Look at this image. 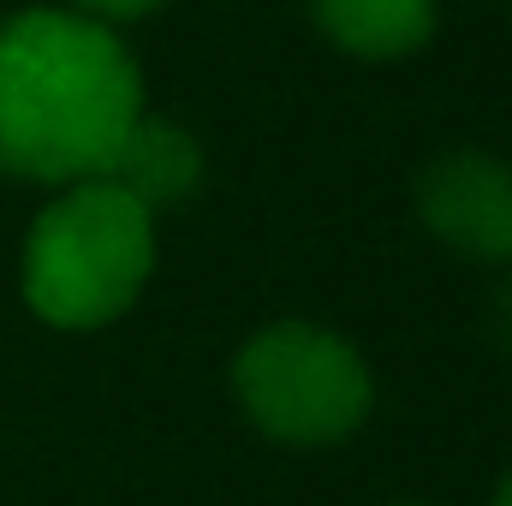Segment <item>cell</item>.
I'll list each match as a JSON object with an SVG mask.
<instances>
[{
  "label": "cell",
  "instance_id": "6da1fadb",
  "mask_svg": "<svg viewBox=\"0 0 512 506\" xmlns=\"http://www.w3.org/2000/svg\"><path fill=\"white\" fill-rule=\"evenodd\" d=\"M143 114V72L114 24L72 6L0 18V173L30 185L96 179Z\"/></svg>",
  "mask_w": 512,
  "mask_h": 506
},
{
  "label": "cell",
  "instance_id": "7a4b0ae2",
  "mask_svg": "<svg viewBox=\"0 0 512 506\" xmlns=\"http://www.w3.org/2000/svg\"><path fill=\"white\" fill-rule=\"evenodd\" d=\"M155 268V215L108 179H72L30 221L18 256L24 304L66 334L126 316Z\"/></svg>",
  "mask_w": 512,
  "mask_h": 506
},
{
  "label": "cell",
  "instance_id": "3957f363",
  "mask_svg": "<svg viewBox=\"0 0 512 506\" xmlns=\"http://www.w3.org/2000/svg\"><path fill=\"white\" fill-rule=\"evenodd\" d=\"M233 399L280 447H334L364 429L376 381L352 340L322 322H268L233 358Z\"/></svg>",
  "mask_w": 512,
  "mask_h": 506
},
{
  "label": "cell",
  "instance_id": "277c9868",
  "mask_svg": "<svg viewBox=\"0 0 512 506\" xmlns=\"http://www.w3.org/2000/svg\"><path fill=\"white\" fill-rule=\"evenodd\" d=\"M423 227L477 262H512V167L483 149L435 155L417 179Z\"/></svg>",
  "mask_w": 512,
  "mask_h": 506
},
{
  "label": "cell",
  "instance_id": "5b68a950",
  "mask_svg": "<svg viewBox=\"0 0 512 506\" xmlns=\"http://www.w3.org/2000/svg\"><path fill=\"white\" fill-rule=\"evenodd\" d=\"M96 179L120 185L126 197H137V203L149 209V215H155V209H173V203H185V197L197 191V179H203V143L179 126V120L137 114Z\"/></svg>",
  "mask_w": 512,
  "mask_h": 506
},
{
  "label": "cell",
  "instance_id": "8992f818",
  "mask_svg": "<svg viewBox=\"0 0 512 506\" xmlns=\"http://www.w3.org/2000/svg\"><path fill=\"white\" fill-rule=\"evenodd\" d=\"M322 36L352 60H405L435 36L441 0H310Z\"/></svg>",
  "mask_w": 512,
  "mask_h": 506
},
{
  "label": "cell",
  "instance_id": "52a82bcc",
  "mask_svg": "<svg viewBox=\"0 0 512 506\" xmlns=\"http://www.w3.org/2000/svg\"><path fill=\"white\" fill-rule=\"evenodd\" d=\"M167 0H72V12H84V18H102V24H131V18H149V12H161Z\"/></svg>",
  "mask_w": 512,
  "mask_h": 506
},
{
  "label": "cell",
  "instance_id": "ba28073f",
  "mask_svg": "<svg viewBox=\"0 0 512 506\" xmlns=\"http://www.w3.org/2000/svg\"><path fill=\"white\" fill-rule=\"evenodd\" d=\"M489 506H512V471L495 483V495H489Z\"/></svg>",
  "mask_w": 512,
  "mask_h": 506
},
{
  "label": "cell",
  "instance_id": "9c48e42d",
  "mask_svg": "<svg viewBox=\"0 0 512 506\" xmlns=\"http://www.w3.org/2000/svg\"><path fill=\"white\" fill-rule=\"evenodd\" d=\"M399 506H423V501H399Z\"/></svg>",
  "mask_w": 512,
  "mask_h": 506
}]
</instances>
